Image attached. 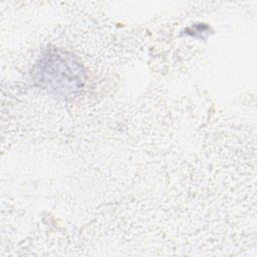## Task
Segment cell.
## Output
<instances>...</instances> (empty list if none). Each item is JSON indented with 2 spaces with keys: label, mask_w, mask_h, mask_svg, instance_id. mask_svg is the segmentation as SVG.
<instances>
[{
  "label": "cell",
  "mask_w": 257,
  "mask_h": 257,
  "mask_svg": "<svg viewBox=\"0 0 257 257\" xmlns=\"http://www.w3.org/2000/svg\"><path fill=\"white\" fill-rule=\"evenodd\" d=\"M33 77L43 89L60 96H71L79 91L85 79L82 65L62 50L45 52L34 65Z\"/></svg>",
  "instance_id": "cell-1"
}]
</instances>
